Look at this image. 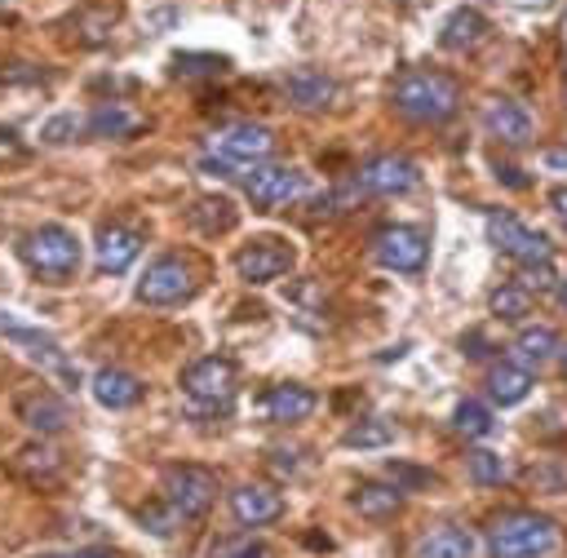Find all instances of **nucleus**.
<instances>
[{"label":"nucleus","instance_id":"obj_1","mask_svg":"<svg viewBox=\"0 0 567 558\" xmlns=\"http://www.w3.org/2000/svg\"><path fill=\"white\" fill-rule=\"evenodd\" d=\"M390 102H394V111H399L403 120H412V124H443V120H452V115L461 111V84H456L452 75H443V71H421V66H412V71H403V75L394 80Z\"/></svg>","mask_w":567,"mask_h":558},{"label":"nucleus","instance_id":"obj_2","mask_svg":"<svg viewBox=\"0 0 567 558\" xmlns=\"http://www.w3.org/2000/svg\"><path fill=\"white\" fill-rule=\"evenodd\" d=\"M563 545V527L536 509H505L487 527L492 558H549Z\"/></svg>","mask_w":567,"mask_h":558},{"label":"nucleus","instance_id":"obj_3","mask_svg":"<svg viewBox=\"0 0 567 558\" xmlns=\"http://www.w3.org/2000/svg\"><path fill=\"white\" fill-rule=\"evenodd\" d=\"M18 252H22L27 270L40 275L44 283H66V279H75V270H80V261H84L80 235H75L71 226H62V221H44V226L27 230L22 244H18Z\"/></svg>","mask_w":567,"mask_h":558},{"label":"nucleus","instance_id":"obj_4","mask_svg":"<svg viewBox=\"0 0 567 558\" xmlns=\"http://www.w3.org/2000/svg\"><path fill=\"white\" fill-rule=\"evenodd\" d=\"M159 487H164V505L177 518H204L217 500V474L204 465H168Z\"/></svg>","mask_w":567,"mask_h":558},{"label":"nucleus","instance_id":"obj_5","mask_svg":"<svg viewBox=\"0 0 567 558\" xmlns=\"http://www.w3.org/2000/svg\"><path fill=\"white\" fill-rule=\"evenodd\" d=\"M195 288H199V279L186 257H155L146 266V275L137 279V301L142 306H182L195 297Z\"/></svg>","mask_w":567,"mask_h":558},{"label":"nucleus","instance_id":"obj_6","mask_svg":"<svg viewBox=\"0 0 567 558\" xmlns=\"http://www.w3.org/2000/svg\"><path fill=\"white\" fill-rule=\"evenodd\" d=\"M235 381H239V376H235V363H230L226 354H204V359H195V363L182 372L186 399L199 403V407H217V412L230 407Z\"/></svg>","mask_w":567,"mask_h":558},{"label":"nucleus","instance_id":"obj_7","mask_svg":"<svg viewBox=\"0 0 567 558\" xmlns=\"http://www.w3.org/2000/svg\"><path fill=\"white\" fill-rule=\"evenodd\" d=\"M301 190H306V173L292 164H252V173L244 177V195L257 213H275L292 204Z\"/></svg>","mask_w":567,"mask_h":558},{"label":"nucleus","instance_id":"obj_8","mask_svg":"<svg viewBox=\"0 0 567 558\" xmlns=\"http://www.w3.org/2000/svg\"><path fill=\"white\" fill-rule=\"evenodd\" d=\"M297 266V252L279 235H257L235 252V270L244 283H275Z\"/></svg>","mask_w":567,"mask_h":558},{"label":"nucleus","instance_id":"obj_9","mask_svg":"<svg viewBox=\"0 0 567 558\" xmlns=\"http://www.w3.org/2000/svg\"><path fill=\"white\" fill-rule=\"evenodd\" d=\"M213 155L226 159V164H266V155L275 151V133L266 124H252V120H235V124H221L213 137H208Z\"/></svg>","mask_w":567,"mask_h":558},{"label":"nucleus","instance_id":"obj_10","mask_svg":"<svg viewBox=\"0 0 567 558\" xmlns=\"http://www.w3.org/2000/svg\"><path fill=\"white\" fill-rule=\"evenodd\" d=\"M372 252H377V261H381L385 270H394V275H416V270L425 266V257H430V239H425L421 226H381V230L372 235Z\"/></svg>","mask_w":567,"mask_h":558},{"label":"nucleus","instance_id":"obj_11","mask_svg":"<svg viewBox=\"0 0 567 558\" xmlns=\"http://www.w3.org/2000/svg\"><path fill=\"white\" fill-rule=\"evenodd\" d=\"M354 186L363 195H408L421 186V168L408 155H372L359 164Z\"/></svg>","mask_w":567,"mask_h":558},{"label":"nucleus","instance_id":"obj_12","mask_svg":"<svg viewBox=\"0 0 567 558\" xmlns=\"http://www.w3.org/2000/svg\"><path fill=\"white\" fill-rule=\"evenodd\" d=\"M487 239H492V244H496L505 257H514L518 266L554 257V252H549V239H545L540 230L523 226L514 213H487Z\"/></svg>","mask_w":567,"mask_h":558},{"label":"nucleus","instance_id":"obj_13","mask_svg":"<svg viewBox=\"0 0 567 558\" xmlns=\"http://www.w3.org/2000/svg\"><path fill=\"white\" fill-rule=\"evenodd\" d=\"M0 337H9L13 345H22V350H27V359H35L49 376L66 381V390H75V385H80V372L71 368V359L62 354V345H58L53 337H44V332H35V328H22V323H13V319H0Z\"/></svg>","mask_w":567,"mask_h":558},{"label":"nucleus","instance_id":"obj_14","mask_svg":"<svg viewBox=\"0 0 567 558\" xmlns=\"http://www.w3.org/2000/svg\"><path fill=\"white\" fill-rule=\"evenodd\" d=\"M18 421L35 434H62L66 421H71V407L49 385H31V390L18 394Z\"/></svg>","mask_w":567,"mask_h":558},{"label":"nucleus","instance_id":"obj_15","mask_svg":"<svg viewBox=\"0 0 567 558\" xmlns=\"http://www.w3.org/2000/svg\"><path fill=\"white\" fill-rule=\"evenodd\" d=\"M137 252H142V230L120 226V221L97 230L93 257H97V270H102V275H120V270H128V266L137 261Z\"/></svg>","mask_w":567,"mask_h":558},{"label":"nucleus","instance_id":"obj_16","mask_svg":"<svg viewBox=\"0 0 567 558\" xmlns=\"http://www.w3.org/2000/svg\"><path fill=\"white\" fill-rule=\"evenodd\" d=\"M230 514H235L239 527H266L284 514V496L266 483H244V487L230 492Z\"/></svg>","mask_w":567,"mask_h":558},{"label":"nucleus","instance_id":"obj_17","mask_svg":"<svg viewBox=\"0 0 567 558\" xmlns=\"http://www.w3.org/2000/svg\"><path fill=\"white\" fill-rule=\"evenodd\" d=\"M483 128H487L496 142H505V146L532 142V115H527L514 97H487V102H483Z\"/></svg>","mask_w":567,"mask_h":558},{"label":"nucleus","instance_id":"obj_18","mask_svg":"<svg viewBox=\"0 0 567 558\" xmlns=\"http://www.w3.org/2000/svg\"><path fill=\"white\" fill-rule=\"evenodd\" d=\"M315 407H319L315 390H306V385H297V381H279V385H270V390L261 394V416L275 421V425L306 421Z\"/></svg>","mask_w":567,"mask_h":558},{"label":"nucleus","instance_id":"obj_19","mask_svg":"<svg viewBox=\"0 0 567 558\" xmlns=\"http://www.w3.org/2000/svg\"><path fill=\"white\" fill-rule=\"evenodd\" d=\"M492 35V22L478 13V9H452L447 18H443V27H439V44L447 49V53H474L483 40Z\"/></svg>","mask_w":567,"mask_h":558},{"label":"nucleus","instance_id":"obj_20","mask_svg":"<svg viewBox=\"0 0 567 558\" xmlns=\"http://www.w3.org/2000/svg\"><path fill=\"white\" fill-rule=\"evenodd\" d=\"M284 93H288V102L301 106V111H323V106H332L337 84H332L323 71H315V66H297V71L284 75Z\"/></svg>","mask_w":567,"mask_h":558},{"label":"nucleus","instance_id":"obj_21","mask_svg":"<svg viewBox=\"0 0 567 558\" xmlns=\"http://www.w3.org/2000/svg\"><path fill=\"white\" fill-rule=\"evenodd\" d=\"M89 390H93V399H97L102 407H111V412H124V407H133V403L142 399V381H137L128 368H97L93 381H89Z\"/></svg>","mask_w":567,"mask_h":558},{"label":"nucleus","instance_id":"obj_22","mask_svg":"<svg viewBox=\"0 0 567 558\" xmlns=\"http://www.w3.org/2000/svg\"><path fill=\"white\" fill-rule=\"evenodd\" d=\"M84 128L93 133V137H111V142H128L133 133H142V115L137 111H128L124 102H102L89 120H84Z\"/></svg>","mask_w":567,"mask_h":558},{"label":"nucleus","instance_id":"obj_23","mask_svg":"<svg viewBox=\"0 0 567 558\" xmlns=\"http://www.w3.org/2000/svg\"><path fill=\"white\" fill-rule=\"evenodd\" d=\"M350 505L359 509V518H368V523H385V518L399 514L403 492H399L394 483H359V487L350 492Z\"/></svg>","mask_w":567,"mask_h":558},{"label":"nucleus","instance_id":"obj_24","mask_svg":"<svg viewBox=\"0 0 567 558\" xmlns=\"http://www.w3.org/2000/svg\"><path fill=\"white\" fill-rule=\"evenodd\" d=\"M527 390H532V376H527V368H518V363H496V368L487 372V394H492V403H501V407L523 403Z\"/></svg>","mask_w":567,"mask_h":558},{"label":"nucleus","instance_id":"obj_25","mask_svg":"<svg viewBox=\"0 0 567 558\" xmlns=\"http://www.w3.org/2000/svg\"><path fill=\"white\" fill-rule=\"evenodd\" d=\"M514 354H518V368H532V363H545L558 354V332L536 323V328H523L514 337Z\"/></svg>","mask_w":567,"mask_h":558},{"label":"nucleus","instance_id":"obj_26","mask_svg":"<svg viewBox=\"0 0 567 558\" xmlns=\"http://www.w3.org/2000/svg\"><path fill=\"white\" fill-rule=\"evenodd\" d=\"M421 558H474V540L461 527H439L421 540Z\"/></svg>","mask_w":567,"mask_h":558},{"label":"nucleus","instance_id":"obj_27","mask_svg":"<svg viewBox=\"0 0 567 558\" xmlns=\"http://www.w3.org/2000/svg\"><path fill=\"white\" fill-rule=\"evenodd\" d=\"M465 465H470V478H474L478 487H501V483L509 478V461H505L501 452H492V447H474V452L465 456Z\"/></svg>","mask_w":567,"mask_h":558},{"label":"nucleus","instance_id":"obj_28","mask_svg":"<svg viewBox=\"0 0 567 558\" xmlns=\"http://www.w3.org/2000/svg\"><path fill=\"white\" fill-rule=\"evenodd\" d=\"M452 425H456V434H465V438H483V434H492V430H496V421H492V407H487V403H474V399L456 403V412H452Z\"/></svg>","mask_w":567,"mask_h":558},{"label":"nucleus","instance_id":"obj_29","mask_svg":"<svg viewBox=\"0 0 567 558\" xmlns=\"http://www.w3.org/2000/svg\"><path fill=\"white\" fill-rule=\"evenodd\" d=\"M190 221H195L204 235H217V230H230V226H235V208H230V199H195Z\"/></svg>","mask_w":567,"mask_h":558},{"label":"nucleus","instance_id":"obj_30","mask_svg":"<svg viewBox=\"0 0 567 558\" xmlns=\"http://www.w3.org/2000/svg\"><path fill=\"white\" fill-rule=\"evenodd\" d=\"M341 443L346 447H385V443H394V425L390 421H381V416H368V421H359V425H350L346 434H341Z\"/></svg>","mask_w":567,"mask_h":558},{"label":"nucleus","instance_id":"obj_31","mask_svg":"<svg viewBox=\"0 0 567 558\" xmlns=\"http://www.w3.org/2000/svg\"><path fill=\"white\" fill-rule=\"evenodd\" d=\"M532 310V292L523 288V283H501L496 292H492V314H501V319H523Z\"/></svg>","mask_w":567,"mask_h":558},{"label":"nucleus","instance_id":"obj_32","mask_svg":"<svg viewBox=\"0 0 567 558\" xmlns=\"http://www.w3.org/2000/svg\"><path fill=\"white\" fill-rule=\"evenodd\" d=\"M115 18H120V13H115L111 4H89V9L75 18V27H80V31H89V35H84L89 44H97V40H106V31L115 27Z\"/></svg>","mask_w":567,"mask_h":558},{"label":"nucleus","instance_id":"obj_33","mask_svg":"<svg viewBox=\"0 0 567 558\" xmlns=\"http://www.w3.org/2000/svg\"><path fill=\"white\" fill-rule=\"evenodd\" d=\"M173 66H177V75H217V71H226V58H213V53H177Z\"/></svg>","mask_w":567,"mask_h":558},{"label":"nucleus","instance_id":"obj_34","mask_svg":"<svg viewBox=\"0 0 567 558\" xmlns=\"http://www.w3.org/2000/svg\"><path fill=\"white\" fill-rule=\"evenodd\" d=\"M75 133H84V120H80V115H53V120L40 128V142L62 146V142H71Z\"/></svg>","mask_w":567,"mask_h":558},{"label":"nucleus","instance_id":"obj_35","mask_svg":"<svg viewBox=\"0 0 567 558\" xmlns=\"http://www.w3.org/2000/svg\"><path fill=\"white\" fill-rule=\"evenodd\" d=\"M558 283V270H554V257H545V261H527L523 266V288L532 292V288H554Z\"/></svg>","mask_w":567,"mask_h":558},{"label":"nucleus","instance_id":"obj_36","mask_svg":"<svg viewBox=\"0 0 567 558\" xmlns=\"http://www.w3.org/2000/svg\"><path fill=\"white\" fill-rule=\"evenodd\" d=\"M390 483H394L399 492H408V487H416V483H434V474L412 469V465H390Z\"/></svg>","mask_w":567,"mask_h":558},{"label":"nucleus","instance_id":"obj_37","mask_svg":"<svg viewBox=\"0 0 567 558\" xmlns=\"http://www.w3.org/2000/svg\"><path fill=\"white\" fill-rule=\"evenodd\" d=\"M142 523H151L155 536H168L173 523H177V514H173V509H164V514H159V509H142Z\"/></svg>","mask_w":567,"mask_h":558},{"label":"nucleus","instance_id":"obj_38","mask_svg":"<svg viewBox=\"0 0 567 558\" xmlns=\"http://www.w3.org/2000/svg\"><path fill=\"white\" fill-rule=\"evenodd\" d=\"M496 182H505V186H514V190H523V186H527L523 168H514V164H496Z\"/></svg>","mask_w":567,"mask_h":558},{"label":"nucleus","instance_id":"obj_39","mask_svg":"<svg viewBox=\"0 0 567 558\" xmlns=\"http://www.w3.org/2000/svg\"><path fill=\"white\" fill-rule=\"evenodd\" d=\"M540 159H545V168H567V146H549Z\"/></svg>","mask_w":567,"mask_h":558},{"label":"nucleus","instance_id":"obj_40","mask_svg":"<svg viewBox=\"0 0 567 558\" xmlns=\"http://www.w3.org/2000/svg\"><path fill=\"white\" fill-rule=\"evenodd\" d=\"M549 208H554V213H558V217L567 221V186H558V190H549Z\"/></svg>","mask_w":567,"mask_h":558},{"label":"nucleus","instance_id":"obj_41","mask_svg":"<svg viewBox=\"0 0 567 558\" xmlns=\"http://www.w3.org/2000/svg\"><path fill=\"white\" fill-rule=\"evenodd\" d=\"M235 558H270V554H266V549H261V545H244V549H239V554H235Z\"/></svg>","mask_w":567,"mask_h":558},{"label":"nucleus","instance_id":"obj_42","mask_svg":"<svg viewBox=\"0 0 567 558\" xmlns=\"http://www.w3.org/2000/svg\"><path fill=\"white\" fill-rule=\"evenodd\" d=\"M554 292H558V301L567 306V279H558V283H554Z\"/></svg>","mask_w":567,"mask_h":558},{"label":"nucleus","instance_id":"obj_43","mask_svg":"<svg viewBox=\"0 0 567 558\" xmlns=\"http://www.w3.org/2000/svg\"><path fill=\"white\" fill-rule=\"evenodd\" d=\"M44 558H102V554H44Z\"/></svg>","mask_w":567,"mask_h":558},{"label":"nucleus","instance_id":"obj_44","mask_svg":"<svg viewBox=\"0 0 567 558\" xmlns=\"http://www.w3.org/2000/svg\"><path fill=\"white\" fill-rule=\"evenodd\" d=\"M558 359H563V372H567V345H558Z\"/></svg>","mask_w":567,"mask_h":558},{"label":"nucleus","instance_id":"obj_45","mask_svg":"<svg viewBox=\"0 0 567 558\" xmlns=\"http://www.w3.org/2000/svg\"><path fill=\"white\" fill-rule=\"evenodd\" d=\"M0 4H4V0H0Z\"/></svg>","mask_w":567,"mask_h":558}]
</instances>
